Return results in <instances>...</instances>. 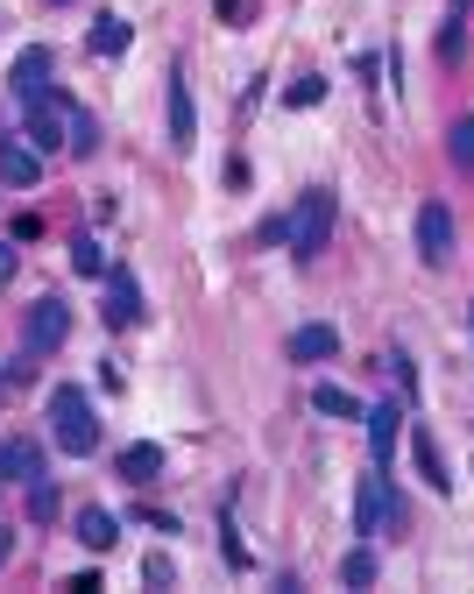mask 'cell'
Returning <instances> with one entry per match:
<instances>
[{"instance_id":"6da1fadb","label":"cell","mask_w":474,"mask_h":594,"mask_svg":"<svg viewBox=\"0 0 474 594\" xmlns=\"http://www.w3.org/2000/svg\"><path fill=\"white\" fill-rule=\"evenodd\" d=\"M50 439H57V453H71V460L99 453V418H93V404H85V390H71V382L50 390Z\"/></svg>"},{"instance_id":"7a4b0ae2","label":"cell","mask_w":474,"mask_h":594,"mask_svg":"<svg viewBox=\"0 0 474 594\" xmlns=\"http://www.w3.org/2000/svg\"><path fill=\"white\" fill-rule=\"evenodd\" d=\"M404 496H396L390 488V474L382 467H368L362 482H354V531H362V538H390V531H404Z\"/></svg>"},{"instance_id":"3957f363","label":"cell","mask_w":474,"mask_h":594,"mask_svg":"<svg viewBox=\"0 0 474 594\" xmlns=\"http://www.w3.org/2000/svg\"><path fill=\"white\" fill-rule=\"evenodd\" d=\"M333 227H340V199L312 185V191H305V199L284 213V248H298V256H319V248L333 241Z\"/></svg>"},{"instance_id":"277c9868","label":"cell","mask_w":474,"mask_h":594,"mask_svg":"<svg viewBox=\"0 0 474 594\" xmlns=\"http://www.w3.org/2000/svg\"><path fill=\"white\" fill-rule=\"evenodd\" d=\"M28 148L36 156H57L64 148V135H71V114H64V93H43V99H28Z\"/></svg>"},{"instance_id":"5b68a950","label":"cell","mask_w":474,"mask_h":594,"mask_svg":"<svg viewBox=\"0 0 474 594\" xmlns=\"http://www.w3.org/2000/svg\"><path fill=\"white\" fill-rule=\"evenodd\" d=\"M418 256H425V270H447L453 262V205L447 199L418 205Z\"/></svg>"},{"instance_id":"8992f818","label":"cell","mask_w":474,"mask_h":594,"mask_svg":"<svg viewBox=\"0 0 474 594\" xmlns=\"http://www.w3.org/2000/svg\"><path fill=\"white\" fill-rule=\"evenodd\" d=\"M50 71H57V50L50 43H28V50L14 57V71H8V93L14 99H43L50 93Z\"/></svg>"},{"instance_id":"52a82bcc","label":"cell","mask_w":474,"mask_h":594,"mask_svg":"<svg viewBox=\"0 0 474 594\" xmlns=\"http://www.w3.org/2000/svg\"><path fill=\"white\" fill-rule=\"evenodd\" d=\"M64 340H71V305H64V297L28 305V354H57Z\"/></svg>"},{"instance_id":"ba28073f","label":"cell","mask_w":474,"mask_h":594,"mask_svg":"<svg viewBox=\"0 0 474 594\" xmlns=\"http://www.w3.org/2000/svg\"><path fill=\"white\" fill-rule=\"evenodd\" d=\"M163 121H170V148H177V156L199 142V107H191L185 71H170V93H163Z\"/></svg>"},{"instance_id":"9c48e42d","label":"cell","mask_w":474,"mask_h":594,"mask_svg":"<svg viewBox=\"0 0 474 594\" xmlns=\"http://www.w3.org/2000/svg\"><path fill=\"white\" fill-rule=\"evenodd\" d=\"M142 311H150V305H142V284H135L128 270H114V276H107V305H99V319L121 333V325H142Z\"/></svg>"},{"instance_id":"30bf717a","label":"cell","mask_w":474,"mask_h":594,"mask_svg":"<svg viewBox=\"0 0 474 594\" xmlns=\"http://www.w3.org/2000/svg\"><path fill=\"white\" fill-rule=\"evenodd\" d=\"M404 418H411V404L396 411V404H368L362 411V425H368V453H376V467H390V453H396V432H404Z\"/></svg>"},{"instance_id":"8fae6325","label":"cell","mask_w":474,"mask_h":594,"mask_svg":"<svg viewBox=\"0 0 474 594\" xmlns=\"http://www.w3.org/2000/svg\"><path fill=\"white\" fill-rule=\"evenodd\" d=\"M163 467H170V460H163V445H121V453H114V474H121L128 488H150V482H163Z\"/></svg>"},{"instance_id":"7c38bea8","label":"cell","mask_w":474,"mask_h":594,"mask_svg":"<svg viewBox=\"0 0 474 594\" xmlns=\"http://www.w3.org/2000/svg\"><path fill=\"white\" fill-rule=\"evenodd\" d=\"M340 354V325H298L284 340V361H333Z\"/></svg>"},{"instance_id":"4fadbf2b","label":"cell","mask_w":474,"mask_h":594,"mask_svg":"<svg viewBox=\"0 0 474 594\" xmlns=\"http://www.w3.org/2000/svg\"><path fill=\"white\" fill-rule=\"evenodd\" d=\"M0 177H8V185H22V191L43 177V156L28 148V135H0Z\"/></svg>"},{"instance_id":"5bb4252c","label":"cell","mask_w":474,"mask_h":594,"mask_svg":"<svg viewBox=\"0 0 474 594\" xmlns=\"http://www.w3.org/2000/svg\"><path fill=\"white\" fill-rule=\"evenodd\" d=\"M36 474H43L36 439H0V482H36Z\"/></svg>"},{"instance_id":"9a60e30c","label":"cell","mask_w":474,"mask_h":594,"mask_svg":"<svg viewBox=\"0 0 474 594\" xmlns=\"http://www.w3.org/2000/svg\"><path fill=\"white\" fill-rule=\"evenodd\" d=\"M114 538H121V516H114V510H99V502L79 510V545H85V553H114Z\"/></svg>"},{"instance_id":"2e32d148","label":"cell","mask_w":474,"mask_h":594,"mask_svg":"<svg viewBox=\"0 0 474 594\" xmlns=\"http://www.w3.org/2000/svg\"><path fill=\"white\" fill-rule=\"evenodd\" d=\"M128 43H135V28H128L121 14H99V22H93V36H85V50H93V57H121Z\"/></svg>"},{"instance_id":"e0dca14e","label":"cell","mask_w":474,"mask_h":594,"mask_svg":"<svg viewBox=\"0 0 474 594\" xmlns=\"http://www.w3.org/2000/svg\"><path fill=\"white\" fill-rule=\"evenodd\" d=\"M411 460H418V474L432 488H453V474H447V460H439V445H432V432L425 425H411Z\"/></svg>"},{"instance_id":"ac0fdd59","label":"cell","mask_w":474,"mask_h":594,"mask_svg":"<svg viewBox=\"0 0 474 594\" xmlns=\"http://www.w3.org/2000/svg\"><path fill=\"white\" fill-rule=\"evenodd\" d=\"M312 411H319V418H340V425H354L368 404H362V396H347L340 382H319V390H312Z\"/></svg>"},{"instance_id":"d6986e66","label":"cell","mask_w":474,"mask_h":594,"mask_svg":"<svg viewBox=\"0 0 474 594\" xmlns=\"http://www.w3.org/2000/svg\"><path fill=\"white\" fill-rule=\"evenodd\" d=\"M64 114H71V135H64V156H99V128H93V114L79 107V99H64Z\"/></svg>"},{"instance_id":"ffe728a7","label":"cell","mask_w":474,"mask_h":594,"mask_svg":"<svg viewBox=\"0 0 474 594\" xmlns=\"http://www.w3.org/2000/svg\"><path fill=\"white\" fill-rule=\"evenodd\" d=\"M447 156H453L461 177H474V114H461V121L447 128Z\"/></svg>"},{"instance_id":"44dd1931","label":"cell","mask_w":474,"mask_h":594,"mask_svg":"<svg viewBox=\"0 0 474 594\" xmlns=\"http://www.w3.org/2000/svg\"><path fill=\"white\" fill-rule=\"evenodd\" d=\"M340 581H347V587H368V581H376V553H368V538L340 559Z\"/></svg>"},{"instance_id":"7402d4cb","label":"cell","mask_w":474,"mask_h":594,"mask_svg":"<svg viewBox=\"0 0 474 594\" xmlns=\"http://www.w3.org/2000/svg\"><path fill=\"white\" fill-rule=\"evenodd\" d=\"M71 270H79V276H107V256H99L93 234H79V241H71Z\"/></svg>"},{"instance_id":"603a6c76","label":"cell","mask_w":474,"mask_h":594,"mask_svg":"<svg viewBox=\"0 0 474 594\" xmlns=\"http://www.w3.org/2000/svg\"><path fill=\"white\" fill-rule=\"evenodd\" d=\"M382 368L396 376V390H404V404H418V368H411V354L396 347V354H382Z\"/></svg>"},{"instance_id":"cb8c5ba5","label":"cell","mask_w":474,"mask_h":594,"mask_svg":"<svg viewBox=\"0 0 474 594\" xmlns=\"http://www.w3.org/2000/svg\"><path fill=\"white\" fill-rule=\"evenodd\" d=\"M461 50H467V22H461V14H447V28H439V64H453Z\"/></svg>"},{"instance_id":"d4e9b609","label":"cell","mask_w":474,"mask_h":594,"mask_svg":"<svg viewBox=\"0 0 474 594\" xmlns=\"http://www.w3.org/2000/svg\"><path fill=\"white\" fill-rule=\"evenodd\" d=\"M28 516H36V524H50V516H57V488L43 482V474L28 482Z\"/></svg>"},{"instance_id":"484cf974","label":"cell","mask_w":474,"mask_h":594,"mask_svg":"<svg viewBox=\"0 0 474 594\" xmlns=\"http://www.w3.org/2000/svg\"><path fill=\"white\" fill-rule=\"evenodd\" d=\"M256 8H262V0H213V14L227 28H248V22H256Z\"/></svg>"},{"instance_id":"4316f807","label":"cell","mask_w":474,"mask_h":594,"mask_svg":"<svg viewBox=\"0 0 474 594\" xmlns=\"http://www.w3.org/2000/svg\"><path fill=\"white\" fill-rule=\"evenodd\" d=\"M319 99H325V79H298V85H291V93H284V107H319Z\"/></svg>"},{"instance_id":"83f0119b","label":"cell","mask_w":474,"mask_h":594,"mask_svg":"<svg viewBox=\"0 0 474 594\" xmlns=\"http://www.w3.org/2000/svg\"><path fill=\"white\" fill-rule=\"evenodd\" d=\"M142 581H150V587H170V581H177L170 553H150V559H142Z\"/></svg>"},{"instance_id":"f1b7e54d","label":"cell","mask_w":474,"mask_h":594,"mask_svg":"<svg viewBox=\"0 0 474 594\" xmlns=\"http://www.w3.org/2000/svg\"><path fill=\"white\" fill-rule=\"evenodd\" d=\"M64 587H71V594H99V587H107V581H99V573H93V567H85V573H71V581H64Z\"/></svg>"},{"instance_id":"f546056e","label":"cell","mask_w":474,"mask_h":594,"mask_svg":"<svg viewBox=\"0 0 474 594\" xmlns=\"http://www.w3.org/2000/svg\"><path fill=\"white\" fill-rule=\"evenodd\" d=\"M8 276H14V248L0 241V284H8Z\"/></svg>"},{"instance_id":"4dcf8cb0","label":"cell","mask_w":474,"mask_h":594,"mask_svg":"<svg viewBox=\"0 0 474 594\" xmlns=\"http://www.w3.org/2000/svg\"><path fill=\"white\" fill-rule=\"evenodd\" d=\"M8 553H14V538H8V531H0V567H8Z\"/></svg>"},{"instance_id":"1f68e13d","label":"cell","mask_w":474,"mask_h":594,"mask_svg":"<svg viewBox=\"0 0 474 594\" xmlns=\"http://www.w3.org/2000/svg\"><path fill=\"white\" fill-rule=\"evenodd\" d=\"M0 404H8V376H0Z\"/></svg>"},{"instance_id":"d6a6232c","label":"cell","mask_w":474,"mask_h":594,"mask_svg":"<svg viewBox=\"0 0 474 594\" xmlns=\"http://www.w3.org/2000/svg\"><path fill=\"white\" fill-rule=\"evenodd\" d=\"M50 8H64V0H50Z\"/></svg>"}]
</instances>
